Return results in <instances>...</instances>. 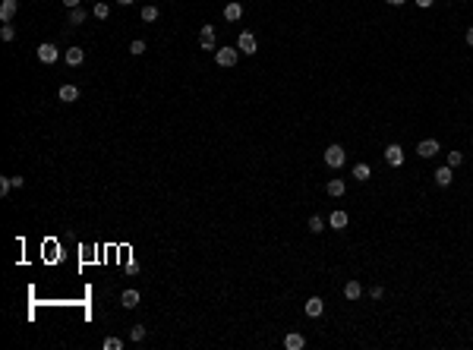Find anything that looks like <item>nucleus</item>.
<instances>
[{"mask_svg": "<svg viewBox=\"0 0 473 350\" xmlns=\"http://www.w3.org/2000/svg\"><path fill=\"white\" fill-rule=\"evenodd\" d=\"M120 3H123V6H130V3H136V0H120Z\"/></svg>", "mask_w": 473, "mask_h": 350, "instance_id": "nucleus-34", "label": "nucleus"}, {"mask_svg": "<svg viewBox=\"0 0 473 350\" xmlns=\"http://www.w3.org/2000/svg\"><path fill=\"white\" fill-rule=\"evenodd\" d=\"M57 57H60V50H57L54 45H41V48H38V60H41V63H54Z\"/></svg>", "mask_w": 473, "mask_h": 350, "instance_id": "nucleus-8", "label": "nucleus"}, {"mask_svg": "<svg viewBox=\"0 0 473 350\" xmlns=\"http://www.w3.org/2000/svg\"><path fill=\"white\" fill-rule=\"evenodd\" d=\"M214 60H218V66H237L240 48H221V50H214Z\"/></svg>", "mask_w": 473, "mask_h": 350, "instance_id": "nucleus-1", "label": "nucleus"}, {"mask_svg": "<svg viewBox=\"0 0 473 350\" xmlns=\"http://www.w3.org/2000/svg\"><path fill=\"white\" fill-rule=\"evenodd\" d=\"M303 309H306V315H313V319H319V315H322V309H325V303H322V297H309V300H306V306H303Z\"/></svg>", "mask_w": 473, "mask_h": 350, "instance_id": "nucleus-7", "label": "nucleus"}, {"mask_svg": "<svg viewBox=\"0 0 473 350\" xmlns=\"http://www.w3.org/2000/svg\"><path fill=\"white\" fill-rule=\"evenodd\" d=\"M240 16H243V6H240V3H227V6H224V19H227V22H237Z\"/></svg>", "mask_w": 473, "mask_h": 350, "instance_id": "nucleus-17", "label": "nucleus"}, {"mask_svg": "<svg viewBox=\"0 0 473 350\" xmlns=\"http://www.w3.org/2000/svg\"><path fill=\"white\" fill-rule=\"evenodd\" d=\"M369 177H372V170H369V164H363V161H360V164H354V180L366 183Z\"/></svg>", "mask_w": 473, "mask_h": 350, "instance_id": "nucleus-16", "label": "nucleus"}, {"mask_svg": "<svg viewBox=\"0 0 473 350\" xmlns=\"http://www.w3.org/2000/svg\"><path fill=\"white\" fill-rule=\"evenodd\" d=\"M385 161H388L391 167H401L404 164V149L401 145H388V149H385Z\"/></svg>", "mask_w": 473, "mask_h": 350, "instance_id": "nucleus-5", "label": "nucleus"}, {"mask_svg": "<svg viewBox=\"0 0 473 350\" xmlns=\"http://www.w3.org/2000/svg\"><path fill=\"white\" fill-rule=\"evenodd\" d=\"M70 22H73V25H82V22H85V10H82V6L70 10Z\"/></svg>", "mask_w": 473, "mask_h": 350, "instance_id": "nucleus-21", "label": "nucleus"}, {"mask_svg": "<svg viewBox=\"0 0 473 350\" xmlns=\"http://www.w3.org/2000/svg\"><path fill=\"white\" fill-rule=\"evenodd\" d=\"M328 227L344 230V227H347V211H341V208H338V211H331V215H328Z\"/></svg>", "mask_w": 473, "mask_h": 350, "instance_id": "nucleus-11", "label": "nucleus"}, {"mask_svg": "<svg viewBox=\"0 0 473 350\" xmlns=\"http://www.w3.org/2000/svg\"><path fill=\"white\" fill-rule=\"evenodd\" d=\"M467 45L473 48V25H470V29H467Z\"/></svg>", "mask_w": 473, "mask_h": 350, "instance_id": "nucleus-32", "label": "nucleus"}, {"mask_svg": "<svg viewBox=\"0 0 473 350\" xmlns=\"http://www.w3.org/2000/svg\"><path fill=\"white\" fill-rule=\"evenodd\" d=\"M451 180H454V174H451V167H448V164L435 170V183H438V186H451Z\"/></svg>", "mask_w": 473, "mask_h": 350, "instance_id": "nucleus-12", "label": "nucleus"}, {"mask_svg": "<svg viewBox=\"0 0 473 350\" xmlns=\"http://www.w3.org/2000/svg\"><path fill=\"white\" fill-rule=\"evenodd\" d=\"M105 350H120V338H105V344H101Z\"/></svg>", "mask_w": 473, "mask_h": 350, "instance_id": "nucleus-28", "label": "nucleus"}, {"mask_svg": "<svg viewBox=\"0 0 473 350\" xmlns=\"http://www.w3.org/2000/svg\"><path fill=\"white\" fill-rule=\"evenodd\" d=\"M16 10H19V0H3V3H0V19L10 22L16 16Z\"/></svg>", "mask_w": 473, "mask_h": 350, "instance_id": "nucleus-9", "label": "nucleus"}, {"mask_svg": "<svg viewBox=\"0 0 473 350\" xmlns=\"http://www.w3.org/2000/svg\"><path fill=\"white\" fill-rule=\"evenodd\" d=\"M120 303H123L126 309H136V306H139V290H123V297H120Z\"/></svg>", "mask_w": 473, "mask_h": 350, "instance_id": "nucleus-14", "label": "nucleus"}, {"mask_svg": "<svg viewBox=\"0 0 473 350\" xmlns=\"http://www.w3.org/2000/svg\"><path fill=\"white\" fill-rule=\"evenodd\" d=\"M344 158H347V151H344L341 145H328V149H325V164L328 167H341Z\"/></svg>", "mask_w": 473, "mask_h": 350, "instance_id": "nucleus-2", "label": "nucleus"}, {"mask_svg": "<svg viewBox=\"0 0 473 350\" xmlns=\"http://www.w3.org/2000/svg\"><path fill=\"white\" fill-rule=\"evenodd\" d=\"M199 48L202 50H218L214 48V25H202L199 29Z\"/></svg>", "mask_w": 473, "mask_h": 350, "instance_id": "nucleus-3", "label": "nucleus"}, {"mask_svg": "<svg viewBox=\"0 0 473 350\" xmlns=\"http://www.w3.org/2000/svg\"><path fill=\"white\" fill-rule=\"evenodd\" d=\"M284 347H287V350H303L306 347V338L300 335V331H290V335L284 338Z\"/></svg>", "mask_w": 473, "mask_h": 350, "instance_id": "nucleus-10", "label": "nucleus"}, {"mask_svg": "<svg viewBox=\"0 0 473 350\" xmlns=\"http://www.w3.org/2000/svg\"><path fill=\"white\" fill-rule=\"evenodd\" d=\"M432 3H435V0H417V6H420V10H429Z\"/></svg>", "mask_w": 473, "mask_h": 350, "instance_id": "nucleus-30", "label": "nucleus"}, {"mask_svg": "<svg viewBox=\"0 0 473 350\" xmlns=\"http://www.w3.org/2000/svg\"><path fill=\"white\" fill-rule=\"evenodd\" d=\"M461 161H464V155H461V151H448V167H458Z\"/></svg>", "mask_w": 473, "mask_h": 350, "instance_id": "nucleus-27", "label": "nucleus"}, {"mask_svg": "<svg viewBox=\"0 0 473 350\" xmlns=\"http://www.w3.org/2000/svg\"><path fill=\"white\" fill-rule=\"evenodd\" d=\"M0 38H3V41H13V38H16V29H13L10 22H3V29H0Z\"/></svg>", "mask_w": 473, "mask_h": 350, "instance_id": "nucleus-24", "label": "nucleus"}, {"mask_svg": "<svg viewBox=\"0 0 473 350\" xmlns=\"http://www.w3.org/2000/svg\"><path fill=\"white\" fill-rule=\"evenodd\" d=\"M130 338L133 341H145V325H133L130 328Z\"/></svg>", "mask_w": 473, "mask_h": 350, "instance_id": "nucleus-25", "label": "nucleus"}, {"mask_svg": "<svg viewBox=\"0 0 473 350\" xmlns=\"http://www.w3.org/2000/svg\"><path fill=\"white\" fill-rule=\"evenodd\" d=\"M382 294H385V290H382V287H378V284H375L372 290H369V297H372V300H382Z\"/></svg>", "mask_w": 473, "mask_h": 350, "instance_id": "nucleus-29", "label": "nucleus"}, {"mask_svg": "<svg viewBox=\"0 0 473 350\" xmlns=\"http://www.w3.org/2000/svg\"><path fill=\"white\" fill-rule=\"evenodd\" d=\"M360 294H363V284H360V281H347V284H344V297H347V300H357Z\"/></svg>", "mask_w": 473, "mask_h": 350, "instance_id": "nucleus-15", "label": "nucleus"}, {"mask_svg": "<svg viewBox=\"0 0 473 350\" xmlns=\"http://www.w3.org/2000/svg\"><path fill=\"white\" fill-rule=\"evenodd\" d=\"M322 227H325V221H322L319 215H313V218H309V230H313V234H322Z\"/></svg>", "mask_w": 473, "mask_h": 350, "instance_id": "nucleus-23", "label": "nucleus"}, {"mask_svg": "<svg viewBox=\"0 0 473 350\" xmlns=\"http://www.w3.org/2000/svg\"><path fill=\"white\" fill-rule=\"evenodd\" d=\"M79 98V89H76V85H63V89H60V101H76Z\"/></svg>", "mask_w": 473, "mask_h": 350, "instance_id": "nucleus-18", "label": "nucleus"}, {"mask_svg": "<svg viewBox=\"0 0 473 350\" xmlns=\"http://www.w3.org/2000/svg\"><path fill=\"white\" fill-rule=\"evenodd\" d=\"M325 193H328V196H334V199H338V196H344V180H328V186H325Z\"/></svg>", "mask_w": 473, "mask_h": 350, "instance_id": "nucleus-19", "label": "nucleus"}, {"mask_svg": "<svg viewBox=\"0 0 473 350\" xmlns=\"http://www.w3.org/2000/svg\"><path fill=\"white\" fill-rule=\"evenodd\" d=\"M417 155H420V158H435V155H438V142H435V139H423V142L417 145Z\"/></svg>", "mask_w": 473, "mask_h": 350, "instance_id": "nucleus-6", "label": "nucleus"}, {"mask_svg": "<svg viewBox=\"0 0 473 350\" xmlns=\"http://www.w3.org/2000/svg\"><path fill=\"white\" fill-rule=\"evenodd\" d=\"M130 54H136V57H139V54H145V41H139V38H136L133 45H130Z\"/></svg>", "mask_w": 473, "mask_h": 350, "instance_id": "nucleus-26", "label": "nucleus"}, {"mask_svg": "<svg viewBox=\"0 0 473 350\" xmlns=\"http://www.w3.org/2000/svg\"><path fill=\"white\" fill-rule=\"evenodd\" d=\"M63 6H66V10H76V6H79V0H63Z\"/></svg>", "mask_w": 473, "mask_h": 350, "instance_id": "nucleus-31", "label": "nucleus"}, {"mask_svg": "<svg viewBox=\"0 0 473 350\" xmlns=\"http://www.w3.org/2000/svg\"><path fill=\"white\" fill-rule=\"evenodd\" d=\"M237 48L243 50V54H256V35H253V32H240Z\"/></svg>", "mask_w": 473, "mask_h": 350, "instance_id": "nucleus-4", "label": "nucleus"}, {"mask_svg": "<svg viewBox=\"0 0 473 350\" xmlns=\"http://www.w3.org/2000/svg\"><path fill=\"white\" fill-rule=\"evenodd\" d=\"M107 16H110L107 3H95V19H107Z\"/></svg>", "mask_w": 473, "mask_h": 350, "instance_id": "nucleus-22", "label": "nucleus"}, {"mask_svg": "<svg viewBox=\"0 0 473 350\" xmlns=\"http://www.w3.org/2000/svg\"><path fill=\"white\" fill-rule=\"evenodd\" d=\"M388 3H391V6H401V3H404V0H388Z\"/></svg>", "mask_w": 473, "mask_h": 350, "instance_id": "nucleus-33", "label": "nucleus"}, {"mask_svg": "<svg viewBox=\"0 0 473 350\" xmlns=\"http://www.w3.org/2000/svg\"><path fill=\"white\" fill-rule=\"evenodd\" d=\"M63 57H66V63H70V66H79V63L85 60V50H82V48H70Z\"/></svg>", "mask_w": 473, "mask_h": 350, "instance_id": "nucleus-13", "label": "nucleus"}, {"mask_svg": "<svg viewBox=\"0 0 473 350\" xmlns=\"http://www.w3.org/2000/svg\"><path fill=\"white\" fill-rule=\"evenodd\" d=\"M158 19V6H142V22H155Z\"/></svg>", "mask_w": 473, "mask_h": 350, "instance_id": "nucleus-20", "label": "nucleus"}]
</instances>
